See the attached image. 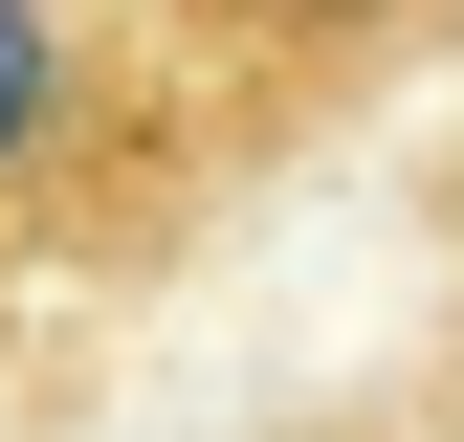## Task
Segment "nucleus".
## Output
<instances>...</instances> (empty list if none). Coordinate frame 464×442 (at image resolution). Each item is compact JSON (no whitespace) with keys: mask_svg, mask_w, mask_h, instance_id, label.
Returning a JSON list of instances; mask_svg holds the SVG:
<instances>
[{"mask_svg":"<svg viewBox=\"0 0 464 442\" xmlns=\"http://www.w3.org/2000/svg\"><path fill=\"white\" fill-rule=\"evenodd\" d=\"M199 44L155 0H0V265H111L199 178Z\"/></svg>","mask_w":464,"mask_h":442,"instance_id":"1","label":"nucleus"},{"mask_svg":"<svg viewBox=\"0 0 464 442\" xmlns=\"http://www.w3.org/2000/svg\"><path fill=\"white\" fill-rule=\"evenodd\" d=\"M155 23L244 89V133H310V110H354V89H420L464 44V0H155Z\"/></svg>","mask_w":464,"mask_h":442,"instance_id":"2","label":"nucleus"},{"mask_svg":"<svg viewBox=\"0 0 464 442\" xmlns=\"http://www.w3.org/2000/svg\"><path fill=\"white\" fill-rule=\"evenodd\" d=\"M420 442H464V354H442V399H420Z\"/></svg>","mask_w":464,"mask_h":442,"instance_id":"3","label":"nucleus"}]
</instances>
